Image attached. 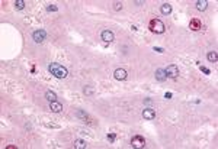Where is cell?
Wrapping results in <instances>:
<instances>
[{
  "instance_id": "6da1fadb",
  "label": "cell",
  "mask_w": 218,
  "mask_h": 149,
  "mask_svg": "<svg viewBox=\"0 0 218 149\" xmlns=\"http://www.w3.org/2000/svg\"><path fill=\"white\" fill-rule=\"evenodd\" d=\"M48 71L54 75L55 78H60V80H61V78H66V77L68 75L67 68H66V67H63L61 64H57V62L49 64V65H48Z\"/></svg>"
},
{
  "instance_id": "9c48e42d",
  "label": "cell",
  "mask_w": 218,
  "mask_h": 149,
  "mask_svg": "<svg viewBox=\"0 0 218 149\" xmlns=\"http://www.w3.org/2000/svg\"><path fill=\"white\" fill-rule=\"evenodd\" d=\"M100 38H102V41H103V42H112L115 36H114V34H112L111 31H108V29H106V31H103V32L100 34Z\"/></svg>"
},
{
  "instance_id": "3957f363",
  "label": "cell",
  "mask_w": 218,
  "mask_h": 149,
  "mask_svg": "<svg viewBox=\"0 0 218 149\" xmlns=\"http://www.w3.org/2000/svg\"><path fill=\"white\" fill-rule=\"evenodd\" d=\"M131 146H132V148H135V149L144 148V146H145V139H144L143 136L137 135V136H134V138L131 139Z\"/></svg>"
},
{
  "instance_id": "603a6c76",
  "label": "cell",
  "mask_w": 218,
  "mask_h": 149,
  "mask_svg": "<svg viewBox=\"0 0 218 149\" xmlns=\"http://www.w3.org/2000/svg\"><path fill=\"white\" fill-rule=\"evenodd\" d=\"M153 49H154V51H156V52H163V51H164V49H163V48H159V46H154V48H153Z\"/></svg>"
},
{
  "instance_id": "d4e9b609",
  "label": "cell",
  "mask_w": 218,
  "mask_h": 149,
  "mask_svg": "<svg viewBox=\"0 0 218 149\" xmlns=\"http://www.w3.org/2000/svg\"><path fill=\"white\" fill-rule=\"evenodd\" d=\"M172 96H173L172 93H166V94H164V99H172Z\"/></svg>"
},
{
  "instance_id": "44dd1931",
  "label": "cell",
  "mask_w": 218,
  "mask_h": 149,
  "mask_svg": "<svg viewBox=\"0 0 218 149\" xmlns=\"http://www.w3.org/2000/svg\"><path fill=\"white\" fill-rule=\"evenodd\" d=\"M115 138H116V136H115V133H109V135H108V141H109V142H114V141H115Z\"/></svg>"
},
{
  "instance_id": "2e32d148",
  "label": "cell",
  "mask_w": 218,
  "mask_h": 149,
  "mask_svg": "<svg viewBox=\"0 0 218 149\" xmlns=\"http://www.w3.org/2000/svg\"><path fill=\"white\" fill-rule=\"evenodd\" d=\"M87 146V143L85 141H82V139H77V141H74V148L77 149H85Z\"/></svg>"
},
{
  "instance_id": "4fadbf2b",
  "label": "cell",
  "mask_w": 218,
  "mask_h": 149,
  "mask_svg": "<svg viewBox=\"0 0 218 149\" xmlns=\"http://www.w3.org/2000/svg\"><path fill=\"white\" fill-rule=\"evenodd\" d=\"M208 7V1L207 0H198L196 1V9L198 10H205Z\"/></svg>"
},
{
  "instance_id": "30bf717a",
  "label": "cell",
  "mask_w": 218,
  "mask_h": 149,
  "mask_svg": "<svg viewBox=\"0 0 218 149\" xmlns=\"http://www.w3.org/2000/svg\"><path fill=\"white\" fill-rule=\"evenodd\" d=\"M49 109H51V112L60 113L63 110V106H61L58 101H51V103H49Z\"/></svg>"
},
{
  "instance_id": "7c38bea8",
  "label": "cell",
  "mask_w": 218,
  "mask_h": 149,
  "mask_svg": "<svg viewBox=\"0 0 218 149\" xmlns=\"http://www.w3.org/2000/svg\"><path fill=\"white\" fill-rule=\"evenodd\" d=\"M172 10H173V7H172V4H169V3H164V4H162V7H160V12H162L163 15H170Z\"/></svg>"
},
{
  "instance_id": "5bb4252c",
  "label": "cell",
  "mask_w": 218,
  "mask_h": 149,
  "mask_svg": "<svg viewBox=\"0 0 218 149\" xmlns=\"http://www.w3.org/2000/svg\"><path fill=\"white\" fill-rule=\"evenodd\" d=\"M45 99L51 103V101H57V94L54 91H47L45 93Z\"/></svg>"
},
{
  "instance_id": "5b68a950",
  "label": "cell",
  "mask_w": 218,
  "mask_h": 149,
  "mask_svg": "<svg viewBox=\"0 0 218 149\" xmlns=\"http://www.w3.org/2000/svg\"><path fill=\"white\" fill-rule=\"evenodd\" d=\"M47 36V32L44 31V29H38V31H35L34 34H32V38H34V41L37 42V43H41L44 39Z\"/></svg>"
},
{
  "instance_id": "277c9868",
  "label": "cell",
  "mask_w": 218,
  "mask_h": 149,
  "mask_svg": "<svg viewBox=\"0 0 218 149\" xmlns=\"http://www.w3.org/2000/svg\"><path fill=\"white\" fill-rule=\"evenodd\" d=\"M164 73H166V75H167L169 78H177V77H179V67L174 65V64L167 65V68L164 70Z\"/></svg>"
},
{
  "instance_id": "52a82bcc",
  "label": "cell",
  "mask_w": 218,
  "mask_h": 149,
  "mask_svg": "<svg viewBox=\"0 0 218 149\" xmlns=\"http://www.w3.org/2000/svg\"><path fill=\"white\" fill-rule=\"evenodd\" d=\"M143 117L145 120H153L156 117V110H153V109H144L143 110Z\"/></svg>"
},
{
  "instance_id": "8992f818",
  "label": "cell",
  "mask_w": 218,
  "mask_h": 149,
  "mask_svg": "<svg viewBox=\"0 0 218 149\" xmlns=\"http://www.w3.org/2000/svg\"><path fill=\"white\" fill-rule=\"evenodd\" d=\"M114 77H115V80H118V81H124V80H127V71L124 70V68H116L115 71H114Z\"/></svg>"
},
{
  "instance_id": "ba28073f",
  "label": "cell",
  "mask_w": 218,
  "mask_h": 149,
  "mask_svg": "<svg viewBox=\"0 0 218 149\" xmlns=\"http://www.w3.org/2000/svg\"><path fill=\"white\" fill-rule=\"evenodd\" d=\"M189 28H190L192 31H201V29H202V22H201L199 19H192L190 23H189Z\"/></svg>"
},
{
  "instance_id": "7a4b0ae2",
  "label": "cell",
  "mask_w": 218,
  "mask_h": 149,
  "mask_svg": "<svg viewBox=\"0 0 218 149\" xmlns=\"http://www.w3.org/2000/svg\"><path fill=\"white\" fill-rule=\"evenodd\" d=\"M148 28H150V31L154 32V34H163L164 29H166L164 23H163L162 20H159V19H151L150 23H148Z\"/></svg>"
},
{
  "instance_id": "ffe728a7",
  "label": "cell",
  "mask_w": 218,
  "mask_h": 149,
  "mask_svg": "<svg viewBox=\"0 0 218 149\" xmlns=\"http://www.w3.org/2000/svg\"><path fill=\"white\" fill-rule=\"evenodd\" d=\"M47 10H48V12H57L58 7H57L55 4H48V6H47Z\"/></svg>"
},
{
  "instance_id": "8fae6325",
  "label": "cell",
  "mask_w": 218,
  "mask_h": 149,
  "mask_svg": "<svg viewBox=\"0 0 218 149\" xmlns=\"http://www.w3.org/2000/svg\"><path fill=\"white\" fill-rule=\"evenodd\" d=\"M154 75H156V80H157V81H160V83H163V81L167 78V75H166V73H164V70H162V68H160V70H157Z\"/></svg>"
},
{
  "instance_id": "e0dca14e",
  "label": "cell",
  "mask_w": 218,
  "mask_h": 149,
  "mask_svg": "<svg viewBox=\"0 0 218 149\" xmlns=\"http://www.w3.org/2000/svg\"><path fill=\"white\" fill-rule=\"evenodd\" d=\"M15 7H16L18 10H22V9L25 7V1H23V0H16V1H15Z\"/></svg>"
},
{
  "instance_id": "cb8c5ba5",
  "label": "cell",
  "mask_w": 218,
  "mask_h": 149,
  "mask_svg": "<svg viewBox=\"0 0 218 149\" xmlns=\"http://www.w3.org/2000/svg\"><path fill=\"white\" fill-rule=\"evenodd\" d=\"M92 93H93L92 88H85V94H92Z\"/></svg>"
},
{
  "instance_id": "7402d4cb",
  "label": "cell",
  "mask_w": 218,
  "mask_h": 149,
  "mask_svg": "<svg viewBox=\"0 0 218 149\" xmlns=\"http://www.w3.org/2000/svg\"><path fill=\"white\" fill-rule=\"evenodd\" d=\"M201 71H204V73H205L207 75H210V74H211V71H210L208 68H205V67H201Z\"/></svg>"
},
{
  "instance_id": "d6986e66",
  "label": "cell",
  "mask_w": 218,
  "mask_h": 149,
  "mask_svg": "<svg viewBox=\"0 0 218 149\" xmlns=\"http://www.w3.org/2000/svg\"><path fill=\"white\" fill-rule=\"evenodd\" d=\"M121 9H122V3H121V1H115V3H114V10L118 12V10H121Z\"/></svg>"
},
{
  "instance_id": "ac0fdd59",
  "label": "cell",
  "mask_w": 218,
  "mask_h": 149,
  "mask_svg": "<svg viewBox=\"0 0 218 149\" xmlns=\"http://www.w3.org/2000/svg\"><path fill=\"white\" fill-rule=\"evenodd\" d=\"M76 116L80 117V119H83V120H86L87 119V113H85L83 110H77V112H76Z\"/></svg>"
},
{
  "instance_id": "9a60e30c",
  "label": "cell",
  "mask_w": 218,
  "mask_h": 149,
  "mask_svg": "<svg viewBox=\"0 0 218 149\" xmlns=\"http://www.w3.org/2000/svg\"><path fill=\"white\" fill-rule=\"evenodd\" d=\"M207 58H208V61H210V62H217V61H218V54L215 52V51H211V52H208Z\"/></svg>"
}]
</instances>
